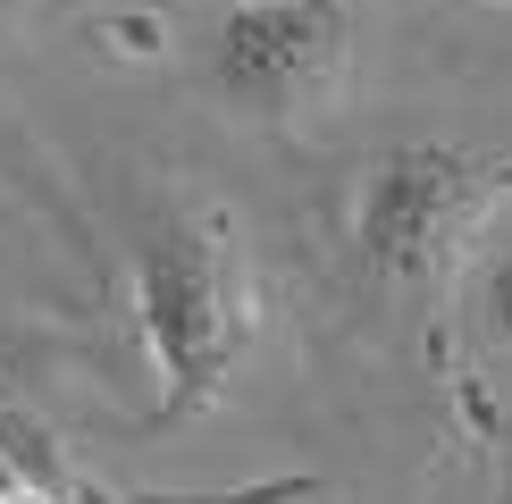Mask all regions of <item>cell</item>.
Here are the masks:
<instances>
[{"label": "cell", "mask_w": 512, "mask_h": 504, "mask_svg": "<svg viewBox=\"0 0 512 504\" xmlns=\"http://www.w3.org/2000/svg\"><path fill=\"white\" fill-rule=\"evenodd\" d=\"M126 294H135L143 362L160 378V420H202L261 328L244 219L210 194L143 202L126 227Z\"/></svg>", "instance_id": "cell-1"}, {"label": "cell", "mask_w": 512, "mask_h": 504, "mask_svg": "<svg viewBox=\"0 0 512 504\" xmlns=\"http://www.w3.org/2000/svg\"><path fill=\"white\" fill-rule=\"evenodd\" d=\"M361 76L353 0H227L202 26V84L252 126H319L345 110Z\"/></svg>", "instance_id": "cell-2"}, {"label": "cell", "mask_w": 512, "mask_h": 504, "mask_svg": "<svg viewBox=\"0 0 512 504\" xmlns=\"http://www.w3.org/2000/svg\"><path fill=\"white\" fill-rule=\"evenodd\" d=\"M496 168L454 143H387L353 185V269L387 294L445 286L496 219Z\"/></svg>", "instance_id": "cell-3"}, {"label": "cell", "mask_w": 512, "mask_h": 504, "mask_svg": "<svg viewBox=\"0 0 512 504\" xmlns=\"http://www.w3.org/2000/svg\"><path fill=\"white\" fill-rule=\"evenodd\" d=\"M462 328L479 353H512V210L479 227V244L462 252Z\"/></svg>", "instance_id": "cell-4"}, {"label": "cell", "mask_w": 512, "mask_h": 504, "mask_svg": "<svg viewBox=\"0 0 512 504\" xmlns=\"http://www.w3.org/2000/svg\"><path fill=\"white\" fill-rule=\"evenodd\" d=\"M42 0H0V26H17V17H34Z\"/></svg>", "instance_id": "cell-5"}, {"label": "cell", "mask_w": 512, "mask_h": 504, "mask_svg": "<svg viewBox=\"0 0 512 504\" xmlns=\"http://www.w3.org/2000/svg\"><path fill=\"white\" fill-rule=\"evenodd\" d=\"M0 471H17V462H0Z\"/></svg>", "instance_id": "cell-6"}]
</instances>
